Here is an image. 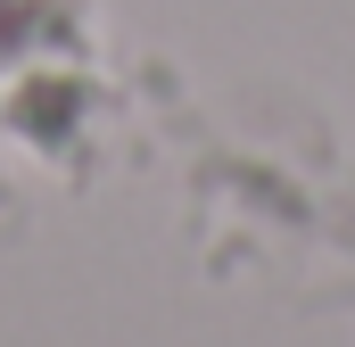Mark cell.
<instances>
[{
    "instance_id": "1",
    "label": "cell",
    "mask_w": 355,
    "mask_h": 347,
    "mask_svg": "<svg viewBox=\"0 0 355 347\" xmlns=\"http://www.w3.org/2000/svg\"><path fill=\"white\" fill-rule=\"evenodd\" d=\"M75 25H83V0H0V67L67 42Z\"/></svg>"
}]
</instances>
